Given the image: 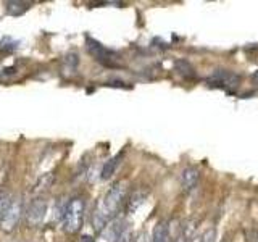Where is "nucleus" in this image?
Instances as JSON below:
<instances>
[{
	"mask_svg": "<svg viewBox=\"0 0 258 242\" xmlns=\"http://www.w3.org/2000/svg\"><path fill=\"white\" fill-rule=\"evenodd\" d=\"M78 66H79V57L76 52H70L63 57L61 60V74L65 78H71L78 73Z\"/></svg>",
	"mask_w": 258,
	"mask_h": 242,
	"instance_id": "nucleus-8",
	"label": "nucleus"
},
{
	"mask_svg": "<svg viewBox=\"0 0 258 242\" xmlns=\"http://www.w3.org/2000/svg\"><path fill=\"white\" fill-rule=\"evenodd\" d=\"M126 192H128V186H126V182L119 181L113 184L108 192L103 195V199L97 203L92 213V228L97 233H100L111 220L116 218L119 208L124 203Z\"/></svg>",
	"mask_w": 258,
	"mask_h": 242,
	"instance_id": "nucleus-1",
	"label": "nucleus"
},
{
	"mask_svg": "<svg viewBox=\"0 0 258 242\" xmlns=\"http://www.w3.org/2000/svg\"><path fill=\"white\" fill-rule=\"evenodd\" d=\"M116 242H133V233H131V229L129 228H126L123 234L119 236V239Z\"/></svg>",
	"mask_w": 258,
	"mask_h": 242,
	"instance_id": "nucleus-19",
	"label": "nucleus"
},
{
	"mask_svg": "<svg viewBox=\"0 0 258 242\" xmlns=\"http://www.w3.org/2000/svg\"><path fill=\"white\" fill-rule=\"evenodd\" d=\"M174 69L182 78H194V76H196V69H194L192 63L184 59H179L174 61Z\"/></svg>",
	"mask_w": 258,
	"mask_h": 242,
	"instance_id": "nucleus-14",
	"label": "nucleus"
},
{
	"mask_svg": "<svg viewBox=\"0 0 258 242\" xmlns=\"http://www.w3.org/2000/svg\"><path fill=\"white\" fill-rule=\"evenodd\" d=\"M231 74L232 73L228 71V69H216V71H213L208 78L205 79V82H206V86H208V87L226 89V84H228Z\"/></svg>",
	"mask_w": 258,
	"mask_h": 242,
	"instance_id": "nucleus-9",
	"label": "nucleus"
},
{
	"mask_svg": "<svg viewBox=\"0 0 258 242\" xmlns=\"http://www.w3.org/2000/svg\"><path fill=\"white\" fill-rule=\"evenodd\" d=\"M16 47H18V42L8 36H5L3 39L0 41V52H11V50H15Z\"/></svg>",
	"mask_w": 258,
	"mask_h": 242,
	"instance_id": "nucleus-17",
	"label": "nucleus"
},
{
	"mask_svg": "<svg viewBox=\"0 0 258 242\" xmlns=\"http://www.w3.org/2000/svg\"><path fill=\"white\" fill-rule=\"evenodd\" d=\"M23 205H24V202L21 197H18V199H13V202H11V205L8 208V212L7 215H5V218L3 221L0 223V226H2L3 231H13V229L18 226V223H20V218H21V215H23Z\"/></svg>",
	"mask_w": 258,
	"mask_h": 242,
	"instance_id": "nucleus-5",
	"label": "nucleus"
},
{
	"mask_svg": "<svg viewBox=\"0 0 258 242\" xmlns=\"http://www.w3.org/2000/svg\"><path fill=\"white\" fill-rule=\"evenodd\" d=\"M121 158H123V154H118V155H115L113 158H110V160L102 167V171H100V178H102V180H105V181L110 180V178L115 175L118 165L121 163Z\"/></svg>",
	"mask_w": 258,
	"mask_h": 242,
	"instance_id": "nucleus-13",
	"label": "nucleus"
},
{
	"mask_svg": "<svg viewBox=\"0 0 258 242\" xmlns=\"http://www.w3.org/2000/svg\"><path fill=\"white\" fill-rule=\"evenodd\" d=\"M257 241H258V239H257Z\"/></svg>",
	"mask_w": 258,
	"mask_h": 242,
	"instance_id": "nucleus-25",
	"label": "nucleus"
},
{
	"mask_svg": "<svg viewBox=\"0 0 258 242\" xmlns=\"http://www.w3.org/2000/svg\"><path fill=\"white\" fill-rule=\"evenodd\" d=\"M86 47L94 59H96L99 63H102L103 66H108V68L119 66L118 52H115V50H111V49H106L103 44H100L99 41L94 39V37H91V36L86 37Z\"/></svg>",
	"mask_w": 258,
	"mask_h": 242,
	"instance_id": "nucleus-3",
	"label": "nucleus"
},
{
	"mask_svg": "<svg viewBox=\"0 0 258 242\" xmlns=\"http://www.w3.org/2000/svg\"><path fill=\"white\" fill-rule=\"evenodd\" d=\"M202 241L204 242H215L216 241V229L215 228H210L208 231H205L202 234Z\"/></svg>",
	"mask_w": 258,
	"mask_h": 242,
	"instance_id": "nucleus-18",
	"label": "nucleus"
},
{
	"mask_svg": "<svg viewBox=\"0 0 258 242\" xmlns=\"http://www.w3.org/2000/svg\"><path fill=\"white\" fill-rule=\"evenodd\" d=\"M126 228H128V225H126L124 220H121V218L111 220L108 225L100 231L99 242H116Z\"/></svg>",
	"mask_w": 258,
	"mask_h": 242,
	"instance_id": "nucleus-6",
	"label": "nucleus"
},
{
	"mask_svg": "<svg viewBox=\"0 0 258 242\" xmlns=\"http://www.w3.org/2000/svg\"><path fill=\"white\" fill-rule=\"evenodd\" d=\"M200 181V171L196 167H186L181 173V186L184 192H192L199 186Z\"/></svg>",
	"mask_w": 258,
	"mask_h": 242,
	"instance_id": "nucleus-7",
	"label": "nucleus"
},
{
	"mask_svg": "<svg viewBox=\"0 0 258 242\" xmlns=\"http://www.w3.org/2000/svg\"><path fill=\"white\" fill-rule=\"evenodd\" d=\"M146 199H147V192H144V190H136V192H133L129 199L126 200V213L128 215L134 213L136 210L146 202Z\"/></svg>",
	"mask_w": 258,
	"mask_h": 242,
	"instance_id": "nucleus-10",
	"label": "nucleus"
},
{
	"mask_svg": "<svg viewBox=\"0 0 258 242\" xmlns=\"http://www.w3.org/2000/svg\"><path fill=\"white\" fill-rule=\"evenodd\" d=\"M106 86H111V87H131V86H126L124 82H121V81H110V82H106Z\"/></svg>",
	"mask_w": 258,
	"mask_h": 242,
	"instance_id": "nucleus-20",
	"label": "nucleus"
},
{
	"mask_svg": "<svg viewBox=\"0 0 258 242\" xmlns=\"http://www.w3.org/2000/svg\"><path fill=\"white\" fill-rule=\"evenodd\" d=\"M47 207L49 202L46 197H36L34 200H31L26 210V221L29 226H39L42 225L44 218L47 215Z\"/></svg>",
	"mask_w": 258,
	"mask_h": 242,
	"instance_id": "nucleus-4",
	"label": "nucleus"
},
{
	"mask_svg": "<svg viewBox=\"0 0 258 242\" xmlns=\"http://www.w3.org/2000/svg\"><path fill=\"white\" fill-rule=\"evenodd\" d=\"M83 239H84V242H92V241H91V238H89V236H84Z\"/></svg>",
	"mask_w": 258,
	"mask_h": 242,
	"instance_id": "nucleus-24",
	"label": "nucleus"
},
{
	"mask_svg": "<svg viewBox=\"0 0 258 242\" xmlns=\"http://www.w3.org/2000/svg\"><path fill=\"white\" fill-rule=\"evenodd\" d=\"M134 242H152V241L149 239V236H147L146 233H142V234H141L139 238H137V239H136Z\"/></svg>",
	"mask_w": 258,
	"mask_h": 242,
	"instance_id": "nucleus-21",
	"label": "nucleus"
},
{
	"mask_svg": "<svg viewBox=\"0 0 258 242\" xmlns=\"http://www.w3.org/2000/svg\"><path fill=\"white\" fill-rule=\"evenodd\" d=\"M84 212H86V200L83 197H73L66 203L65 215H63V231L68 234L78 233L83 228Z\"/></svg>",
	"mask_w": 258,
	"mask_h": 242,
	"instance_id": "nucleus-2",
	"label": "nucleus"
},
{
	"mask_svg": "<svg viewBox=\"0 0 258 242\" xmlns=\"http://www.w3.org/2000/svg\"><path fill=\"white\" fill-rule=\"evenodd\" d=\"M53 182H55V173H46V175H42L39 180H37V182L34 184V189H33V192L34 194H42V192H47V190L53 186Z\"/></svg>",
	"mask_w": 258,
	"mask_h": 242,
	"instance_id": "nucleus-12",
	"label": "nucleus"
},
{
	"mask_svg": "<svg viewBox=\"0 0 258 242\" xmlns=\"http://www.w3.org/2000/svg\"><path fill=\"white\" fill-rule=\"evenodd\" d=\"M252 79H254V82H257V84H258V69L254 74H252Z\"/></svg>",
	"mask_w": 258,
	"mask_h": 242,
	"instance_id": "nucleus-22",
	"label": "nucleus"
},
{
	"mask_svg": "<svg viewBox=\"0 0 258 242\" xmlns=\"http://www.w3.org/2000/svg\"><path fill=\"white\" fill-rule=\"evenodd\" d=\"M176 242H187V239L184 238V236H182V234H181V236H179V238H178V239H176Z\"/></svg>",
	"mask_w": 258,
	"mask_h": 242,
	"instance_id": "nucleus-23",
	"label": "nucleus"
},
{
	"mask_svg": "<svg viewBox=\"0 0 258 242\" xmlns=\"http://www.w3.org/2000/svg\"><path fill=\"white\" fill-rule=\"evenodd\" d=\"M11 202H13V199H11V195L8 192H0V223L3 221Z\"/></svg>",
	"mask_w": 258,
	"mask_h": 242,
	"instance_id": "nucleus-16",
	"label": "nucleus"
},
{
	"mask_svg": "<svg viewBox=\"0 0 258 242\" xmlns=\"http://www.w3.org/2000/svg\"><path fill=\"white\" fill-rule=\"evenodd\" d=\"M5 11L11 16H20L24 11H28L31 3L29 2H20V0H10V2H5Z\"/></svg>",
	"mask_w": 258,
	"mask_h": 242,
	"instance_id": "nucleus-11",
	"label": "nucleus"
},
{
	"mask_svg": "<svg viewBox=\"0 0 258 242\" xmlns=\"http://www.w3.org/2000/svg\"><path fill=\"white\" fill-rule=\"evenodd\" d=\"M169 239V228L166 221H160L155 226L154 234H152V242H168Z\"/></svg>",
	"mask_w": 258,
	"mask_h": 242,
	"instance_id": "nucleus-15",
	"label": "nucleus"
}]
</instances>
